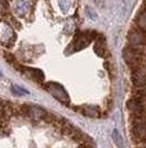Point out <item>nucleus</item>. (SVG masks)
Wrapping results in <instances>:
<instances>
[{
	"instance_id": "obj_1",
	"label": "nucleus",
	"mask_w": 146,
	"mask_h": 148,
	"mask_svg": "<svg viewBox=\"0 0 146 148\" xmlns=\"http://www.w3.org/2000/svg\"><path fill=\"white\" fill-rule=\"evenodd\" d=\"M45 90L50 93L52 97H55L58 101L64 104H69L70 103V98H69V94L68 91L65 90V87L62 84L57 83V82H48L45 84Z\"/></svg>"
},
{
	"instance_id": "obj_2",
	"label": "nucleus",
	"mask_w": 146,
	"mask_h": 148,
	"mask_svg": "<svg viewBox=\"0 0 146 148\" xmlns=\"http://www.w3.org/2000/svg\"><path fill=\"white\" fill-rule=\"evenodd\" d=\"M128 42H130V47L136 49V50H141L146 43V38H145L143 31H142V29L131 31L130 35H128Z\"/></svg>"
},
{
	"instance_id": "obj_3",
	"label": "nucleus",
	"mask_w": 146,
	"mask_h": 148,
	"mask_svg": "<svg viewBox=\"0 0 146 148\" xmlns=\"http://www.w3.org/2000/svg\"><path fill=\"white\" fill-rule=\"evenodd\" d=\"M131 133H132V136L136 140H143V138H146V119L143 116L138 115V118L134 121Z\"/></svg>"
},
{
	"instance_id": "obj_4",
	"label": "nucleus",
	"mask_w": 146,
	"mask_h": 148,
	"mask_svg": "<svg viewBox=\"0 0 146 148\" xmlns=\"http://www.w3.org/2000/svg\"><path fill=\"white\" fill-rule=\"evenodd\" d=\"M123 58H124V61H126L128 65L135 66V65L139 64V61H141L139 50L132 49V47H127V49H124V51H123Z\"/></svg>"
},
{
	"instance_id": "obj_5",
	"label": "nucleus",
	"mask_w": 146,
	"mask_h": 148,
	"mask_svg": "<svg viewBox=\"0 0 146 148\" xmlns=\"http://www.w3.org/2000/svg\"><path fill=\"white\" fill-rule=\"evenodd\" d=\"M24 111L32 119H41V118H45V115H47V112L37 105H26V107H24Z\"/></svg>"
},
{
	"instance_id": "obj_6",
	"label": "nucleus",
	"mask_w": 146,
	"mask_h": 148,
	"mask_svg": "<svg viewBox=\"0 0 146 148\" xmlns=\"http://www.w3.org/2000/svg\"><path fill=\"white\" fill-rule=\"evenodd\" d=\"M24 72H25L31 79H33L35 82H37V83H43V82H44V73H43V71H40V69L25 66V68H24Z\"/></svg>"
},
{
	"instance_id": "obj_7",
	"label": "nucleus",
	"mask_w": 146,
	"mask_h": 148,
	"mask_svg": "<svg viewBox=\"0 0 146 148\" xmlns=\"http://www.w3.org/2000/svg\"><path fill=\"white\" fill-rule=\"evenodd\" d=\"M132 82L138 89H145L146 87V73L142 69H136L132 73Z\"/></svg>"
},
{
	"instance_id": "obj_8",
	"label": "nucleus",
	"mask_w": 146,
	"mask_h": 148,
	"mask_svg": "<svg viewBox=\"0 0 146 148\" xmlns=\"http://www.w3.org/2000/svg\"><path fill=\"white\" fill-rule=\"evenodd\" d=\"M127 108L131 111L132 114H135V115L138 116L143 112V104L141 103L139 98H132V100H130L127 103Z\"/></svg>"
},
{
	"instance_id": "obj_9",
	"label": "nucleus",
	"mask_w": 146,
	"mask_h": 148,
	"mask_svg": "<svg viewBox=\"0 0 146 148\" xmlns=\"http://www.w3.org/2000/svg\"><path fill=\"white\" fill-rule=\"evenodd\" d=\"M31 8V3L28 0H17L15 4H14V11L17 15H24L29 11Z\"/></svg>"
},
{
	"instance_id": "obj_10",
	"label": "nucleus",
	"mask_w": 146,
	"mask_h": 148,
	"mask_svg": "<svg viewBox=\"0 0 146 148\" xmlns=\"http://www.w3.org/2000/svg\"><path fill=\"white\" fill-rule=\"evenodd\" d=\"M81 111L86 116H91V118H95V116L99 115V108L95 105H86L81 108Z\"/></svg>"
},
{
	"instance_id": "obj_11",
	"label": "nucleus",
	"mask_w": 146,
	"mask_h": 148,
	"mask_svg": "<svg viewBox=\"0 0 146 148\" xmlns=\"http://www.w3.org/2000/svg\"><path fill=\"white\" fill-rule=\"evenodd\" d=\"M136 24L139 26V29L146 31V11L142 10V11L138 14V17H136Z\"/></svg>"
},
{
	"instance_id": "obj_12",
	"label": "nucleus",
	"mask_w": 146,
	"mask_h": 148,
	"mask_svg": "<svg viewBox=\"0 0 146 148\" xmlns=\"http://www.w3.org/2000/svg\"><path fill=\"white\" fill-rule=\"evenodd\" d=\"M94 50H95V53L99 57H103V56H105V42H103L102 39H99L98 42H95Z\"/></svg>"
},
{
	"instance_id": "obj_13",
	"label": "nucleus",
	"mask_w": 146,
	"mask_h": 148,
	"mask_svg": "<svg viewBox=\"0 0 146 148\" xmlns=\"http://www.w3.org/2000/svg\"><path fill=\"white\" fill-rule=\"evenodd\" d=\"M11 91H13L15 96H26L29 91L24 89V87H21V86H17V84H13L11 86Z\"/></svg>"
},
{
	"instance_id": "obj_14",
	"label": "nucleus",
	"mask_w": 146,
	"mask_h": 148,
	"mask_svg": "<svg viewBox=\"0 0 146 148\" xmlns=\"http://www.w3.org/2000/svg\"><path fill=\"white\" fill-rule=\"evenodd\" d=\"M112 137H113V143L117 145V147H123V138H121V134L117 132V130H113L112 133Z\"/></svg>"
},
{
	"instance_id": "obj_15",
	"label": "nucleus",
	"mask_w": 146,
	"mask_h": 148,
	"mask_svg": "<svg viewBox=\"0 0 146 148\" xmlns=\"http://www.w3.org/2000/svg\"><path fill=\"white\" fill-rule=\"evenodd\" d=\"M87 11H88V14H90V18H91V19H95V18H96V14H94V13H92L90 7H87Z\"/></svg>"
},
{
	"instance_id": "obj_16",
	"label": "nucleus",
	"mask_w": 146,
	"mask_h": 148,
	"mask_svg": "<svg viewBox=\"0 0 146 148\" xmlns=\"http://www.w3.org/2000/svg\"><path fill=\"white\" fill-rule=\"evenodd\" d=\"M95 3L99 4V6H102V4H103V0H95Z\"/></svg>"
},
{
	"instance_id": "obj_17",
	"label": "nucleus",
	"mask_w": 146,
	"mask_h": 148,
	"mask_svg": "<svg viewBox=\"0 0 146 148\" xmlns=\"http://www.w3.org/2000/svg\"><path fill=\"white\" fill-rule=\"evenodd\" d=\"M143 11H146V1H145V7H143Z\"/></svg>"
},
{
	"instance_id": "obj_18",
	"label": "nucleus",
	"mask_w": 146,
	"mask_h": 148,
	"mask_svg": "<svg viewBox=\"0 0 146 148\" xmlns=\"http://www.w3.org/2000/svg\"><path fill=\"white\" fill-rule=\"evenodd\" d=\"M0 76H1V72H0Z\"/></svg>"
}]
</instances>
